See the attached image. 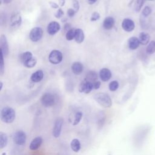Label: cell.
<instances>
[{"label":"cell","mask_w":155,"mask_h":155,"mask_svg":"<svg viewBox=\"0 0 155 155\" xmlns=\"http://www.w3.org/2000/svg\"><path fill=\"white\" fill-rule=\"evenodd\" d=\"M1 120L5 124L12 123L16 117V112L13 108L10 107H5L1 111Z\"/></svg>","instance_id":"cell-1"},{"label":"cell","mask_w":155,"mask_h":155,"mask_svg":"<svg viewBox=\"0 0 155 155\" xmlns=\"http://www.w3.org/2000/svg\"><path fill=\"white\" fill-rule=\"evenodd\" d=\"M8 143V137L6 133L1 131L0 132V149L4 148Z\"/></svg>","instance_id":"cell-24"},{"label":"cell","mask_w":155,"mask_h":155,"mask_svg":"<svg viewBox=\"0 0 155 155\" xmlns=\"http://www.w3.org/2000/svg\"><path fill=\"white\" fill-rule=\"evenodd\" d=\"M114 19L113 17L108 16L103 21V27L105 30H111L114 25Z\"/></svg>","instance_id":"cell-16"},{"label":"cell","mask_w":155,"mask_h":155,"mask_svg":"<svg viewBox=\"0 0 155 155\" xmlns=\"http://www.w3.org/2000/svg\"><path fill=\"white\" fill-rule=\"evenodd\" d=\"M139 40L142 45H147L150 39V36L146 32H141L139 35Z\"/></svg>","instance_id":"cell-20"},{"label":"cell","mask_w":155,"mask_h":155,"mask_svg":"<svg viewBox=\"0 0 155 155\" xmlns=\"http://www.w3.org/2000/svg\"><path fill=\"white\" fill-rule=\"evenodd\" d=\"M33 57V54L30 51H25L24 53H21L19 55V61L24 64L25 62H27L28 60L30 59Z\"/></svg>","instance_id":"cell-23"},{"label":"cell","mask_w":155,"mask_h":155,"mask_svg":"<svg viewBox=\"0 0 155 155\" xmlns=\"http://www.w3.org/2000/svg\"><path fill=\"white\" fill-rule=\"evenodd\" d=\"M65 4V0H59V5L61 7L64 6Z\"/></svg>","instance_id":"cell-41"},{"label":"cell","mask_w":155,"mask_h":155,"mask_svg":"<svg viewBox=\"0 0 155 155\" xmlns=\"http://www.w3.org/2000/svg\"><path fill=\"white\" fill-rule=\"evenodd\" d=\"M22 23V16L19 12L13 13L10 19V25L12 27H18Z\"/></svg>","instance_id":"cell-10"},{"label":"cell","mask_w":155,"mask_h":155,"mask_svg":"<svg viewBox=\"0 0 155 155\" xmlns=\"http://www.w3.org/2000/svg\"><path fill=\"white\" fill-rule=\"evenodd\" d=\"M56 99L54 96L50 93H45L41 97V102L45 107H50L54 105Z\"/></svg>","instance_id":"cell-3"},{"label":"cell","mask_w":155,"mask_h":155,"mask_svg":"<svg viewBox=\"0 0 155 155\" xmlns=\"http://www.w3.org/2000/svg\"><path fill=\"white\" fill-rule=\"evenodd\" d=\"M97 0H87V3L90 5H92L94 4Z\"/></svg>","instance_id":"cell-42"},{"label":"cell","mask_w":155,"mask_h":155,"mask_svg":"<svg viewBox=\"0 0 155 155\" xmlns=\"http://www.w3.org/2000/svg\"><path fill=\"white\" fill-rule=\"evenodd\" d=\"M93 99L101 106L105 108H110L112 105V100L107 93H97L93 96Z\"/></svg>","instance_id":"cell-2"},{"label":"cell","mask_w":155,"mask_h":155,"mask_svg":"<svg viewBox=\"0 0 155 155\" xmlns=\"http://www.w3.org/2000/svg\"><path fill=\"white\" fill-rule=\"evenodd\" d=\"M76 29L71 28L65 33V38L67 41H71L74 39Z\"/></svg>","instance_id":"cell-27"},{"label":"cell","mask_w":155,"mask_h":155,"mask_svg":"<svg viewBox=\"0 0 155 155\" xmlns=\"http://www.w3.org/2000/svg\"><path fill=\"white\" fill-rule=\"evenodd\" d=\"M149 1H153V0H149Z\"/></svg>","instance_id":"cell-46"},{"label":"cell","mask_w":155,"mask_h":155,"mask_svg":"<svg viewBox=\"0 0 155 155\" xmlns=\"http://www.w3.org/2000/svg\"><path fill=\"white\" fill-rule=\"evenodd\" d=\"M122 27L125 31L130 32L134 29L135 24L134 21L131 19L125 18L122 22Z\"/></svg>","instance_id":"cell-12"},{"label":"cell","mask_w":155,"mask_h":155,"mask_svg":"<svg viewBox=\"0 0 155 155\" xmlns=\"http://www.w3.org/2000/svg\"><path fill=\"white\" fill-rule=\"evenodd\" d=\"M36 63H37V59L35 57H33L32 58H31L30 59L25 62L23 65H24V67L30 68L34 67L36 65Z\"/></svg>","instance_id":"cell-25"},{"label":"cell","mask_w":155,"mask_h":155,"mask_svg":"<svg viewBox=\"0 0 155 155\" xmlns=\"http://www.w3.org/2000/svg\"><path fill=\"white\" fill-rule=\"evenodd\" d=\"M151 13V8L149 6H146L144 7V8L142 10V15L144 17H147L149 16Z\"/></svg>","instance_id":"cell-32"},{"label":"cell","mask_w":155,"mask_h":155,"mask_svg":"<svg viewBox=\"0 0 155 155\" xmlns=\"http://www.w3.org/2000/svg\"><path fill=\"white\" fill-rule=\"evenodd\" d=\"M72 72L76 75L80 74L84 70V65L79 62H74L71 67Z\"/></svg>","instance_id":"cell-15"},{"label":"cell","mask_w":155,"mask_h":155,"mask_svg":"<svg viewBox=\"0 0 155 155\" xmlns=\"http://www.w3.org/2000/svg\"><path fill=\"white\" fill-rule=\"evenodd\" d=\"M42 143V138L41 136L36 137L30 142L29 148L32 151L36 150L40 147Z\"/></svg>","instance_id":"cell-14"},{"label":"cell","mask_w":155,"mask_h":155,"mask_svg":"<svg viewBox=\"0 0 155 155\" xmlns=\"http://www.w3.org/2000/svg\"><path fill=\"white\" fill-rule=\"evenodd\" d=\"M119 86V84L117 81H113L109 84L108 88L110 91H115L118 89Z\"/></svg>","instance_id":"cell-29"},{"label":"cell","mask_w":155,"mask_h":155,"mask_svg":"<svg viewBox=\"0 0 155 155\" xmlns=\"http://www.w3.org/2000/svg\"><path fill=\"white\" fill-rule=\"evenodd\" d=\"M85 39V35L83 30L81 28H76L75 32L74 40L78 44H81L84 42Z\"/></svg>","instance_id":"cell-19"},{"label":"cell","mask_w":155,"mask_h":155,"mask_svg":"<svg viewBox=\"0 0 155 155\" xmlns=\"http://www.w3.org/2000/svg\"><path fill=\"white\" fill-rule=\"evenodd\" d=\"M76 12L74 9L73 8H68L67 11V16L70 18H72L74 16V15L76 14Z\"/></svg>","instance_id":"cell-36"},{"label":"cell","mask_w":155,"mask_h":155,"mask_svg":"<svg viewBox=\"0 0 155 155\" xmlns=\"http://www.w3.org/2000/svg\"><path fill=\"white\" fill-rule=\"evenodd\" d=\"M145 0H136L135 2V6L134 8L136 12H139L140 9L142 8Z\"/></svg>","instance_id":"cell-30"},{"label":"cell","mask_w":155,"mask_h":155,"mask_svg":"<svg viewBox=\"0 0 155 155\" xmlns=\"http://www.w3.org/2000/svg\"><path fill=\"white\" fill-rule=\"evenodd\" d=\"M4 55L1 51V58H0V74L2 76L4 73Z\"/></svg>","instance_id":"cell-31"},{"label":"cell","mask_w":155,"mask_h":155,"mask_svg":"<svg viewBox=\"0 0 155 155\" xmlns=\"http://www.w3.org/2000/svg\"><path fill=\"white\" fill-rule=\"evenodd\" d=\"M94 89L93 82H89L85 79L82 81L79 87V91L81 93H84L85 94H88L92 90Z\"/></svg>","instance_id":"cell-8"},{"label":"cell","mask_w":155,"mask_h":155,"mask_svg":"<svg viewBox=\"0 0 155 155\" xmlns=\"http://www.w3.org/2000/svg\"><path fill=\"white\" fill-rule=\"evenodd\" d=\"M2 87H3V83H2V82L1 81V82H0V90H2Z\"/></svg>","instance_id":"cell-44"},{"label":"cell","mask_w":155,"mask_h":155,"mask_svg":"<svg viewBox=\"0 0 155 155\" xmlns=\"http://www.w3.org/2000/svg\"><path fill=\"white\" fill-rule=\"evenodd\" d=\"M73 9L76 12H78L80 8V4L78 0H73Z\"/></svg>","instance_id":"cell-35"},{"label":"cell","mask_w":155,"mask_h":155,"mask_svg":"<svg viewBox=\"0 0 155 155\" xmlns=\"http://www.w3.org/2000/svg\"><path fill=\"white\" fill-rule=\"evenodd\" d=\"M48 4H50V7L53 8H54V9H57V8H59V5L58 4H56V2H53V1H50L48 2Z\"/></svg>","instance_id":"cell-38"},{"label":"cell","mask_w":155,"mask_h":155,"mask_svg":"<svg viewBox=\"0 0 155 155\" xmlns=\"http://www.w3.org/2000/svg\"><path fill=\"white\" fill-rule=\"evenodd\" d=\"M82 115L83 114L81 111H78L76 113V114L74 115V120L73 122V125H76L80 122L81 120L82 119Z\"/></svg>","instance_id":"cell-28"},{"label":"cell","mask_w":155,"mask_h":155,"mask_svg":"<svg viewBox=\"0 0 155 155\" xmlns=\"http://www.w3.org/2000/svg\"><path fill=\"white\" fill-rule=\"evenodd\" d=\"M61 29V25L57 21L50 22L47 27V33L50 35H54Z\"/></svg>","instance_id":"cell-11"},{"label":"cell","mask_w":155,"mask_h":155,"mask_svg":"<svg viewBox=\"0 0 155 155\" xmlns=\"http://www.w3.org/2000/svg\"><path fill=\"white\" fill-rule=\"evenodd\" d=\"M67 18L66 17H62V18L61 19V21L62 22H67Z\"/></svg>","instance_id":"cell-43"},{"label":"cell","mask_w":155,"mask_h":155,"mask_svg":"<svg viewBox=\"0 0 155 155\" xmlns=\"http://www.w3.org/2000/svg\"><path fill=\"white\" fill-rule=\"evenodd\" d=\"M93 87H94V89L97 90L98 88H99V87H101V82L96 81L94 82H93Z\"/></svg>","instance_id":"cell-39"},{"label":"cell","mask_w":155,"mask_h":155,"mask_svg":"<svg viewBox=\"0 0 155 155\" xmlns=\"http://www.w3.org/2000/svg\"><path fill=\"white\" fill-rule=\"evenodd\" d=\"M63 124H64V119L61 117H59L55 120L53 130H52V134L53 137H54L55 138L59 137V136L61 135Z\"/></svg>","instance_id":"cell-4"},{"label":"cell","mask_w":155,"mask_h":155,"mask_svg":"<svg viewBox=\"0 0 155 155\" xmlns=\"http://www.w3.org/2000/svg\"><path fill=\"white\" fill-rule=\"evenodd\" d=\"M2 155H6V153H3L2 154Z\"/></svg>","instance_id":"cell-45"},{"label":"cell","mask_w":155,"mask_h":155,"mask_svg":"<svg viewBox=\"0 0 155 155\" xmlns=\"http://www.w3.org/2000/svg\"><path fill=\"white\" fill-rule=\"evenodd\" d=\"M62 54L58 50H53L48 56V60L53 64H59L62 61Z\"/></svg>","instance_id":"cell-5"},{"label":"cell","mask_w":155,"mask_h":155,"mask_svg":"<svg viewBox=\"0 0 155 155\" xmlns=\"http://www.w3.org/2000/svg\"><path fill=\"white\" fill-rule=\"evenodd\" d=\"M43 36V30L41 27H36L33 28L29 34V38L33 42H38Z\"/></svg>","instance_id":"cell-6"},{"label":"cell","mask_w":155,"mask_h":155,"mask_svg":"<svg viewBox=\"0 0 155 155\" xmlns=\"http://www.w3.org/2000/svg\"><path fill=\"white\" fill-rule=\"evenodd\" d=\"M100 14L97 12H94L92 13L91 17H90V21L91 22H94V21H96L97 20H99L100 19Z\"/></svg>","instance_id":"cell-33"},{"label":"cell","mask_w":155,"mask_h":155,"mask_svg":"<svg viewBox=\"0 0 155 155\" xmlns=\"http://www.w3.org/2000/svg\"><path fill=\"white\" fill-rule=\"evenodd\" d=\"M146 51H147V53L150 54H153L155 52V41H152L148 44V46L147 47Z\"/></svg>","instance_id":"cell-26"},{"label":"cell","mask_w":155,"mask_h":155,"mask_svg":"<svg viewBox=\"0 0 155 155\" xmlns=\"http://www.w3.org/2000/svg\"><path fill=\"white\" fill-rule=\"evenodd\" d=\"M71 28H73L71 27V25L70 23H65L64 25V31L65 32V33L68 31L70 30H71Z\"/></svg>","instance_id":"cell-37"},{"label":"cell","mask_w":155,"mask_h":155,"mask_svg":"<svg viewBox=\"0 0 155 155\" xmlns=\"http://www.w3.org/2000/svg\"><path fill=\"white\" fill-rule=\"evenodd\" d=\"M64 10H63L62 8H58V10L56 11V12L54 13V16H55L56 18L59 19V18H62V16H64Z\"/></svg>","instance_id":"cell-34"},{"label":"cell","mask_w":155,"mask_h":155,"mask_svg":"<svg viewBox=\"0 0 155 155\" xmlns=\"http://www.w3.org/2000/svg\"><path fill=\"white\" fill-rule=\"evenodd\" d=\"M13 0H1V4H10L12 2Z\"/></svg>","instance_id":"cell-40"},{"label":"cell","mask_w":155,"mask_h":155,"mask_svg":"<svg viewBox=\"0 0 155 155\" xmlns=\"http://www.w3.org/2000/svg\"><path fill=\"white\" fill-rule=\"evenodd\" d=\"M85 79L89 82H94L97 80V74L94 71H89L87 73Z\"/></svg>","instance_id":"cell-22"},{"label":"cell","mask_w":155,"mask_h":155,"mask_svg":"<svg viewBox=\"0 0 155 155\" xmlns=\"http://www.w3.org/2000/svg\"><path fill=\"white\" fill-rule=\"evenodd\" d=\"M81 143H80V141L79 140V139H73L71 140V141L70 142V147L74 152H75V153L79 152L81 149Z\"/></svg>","instance_id":"cell-21"},{"label":"cell","mask_w":155,"mask_h":155,"mask_svg":"<svg viewBox=\"0 0 155 155\" xmlns=\"http://www.w3.org/2000/svg\"><path fill=\"white\" fill-rule=\"evenodd\" d=\"M139 44L140 42L139 39L135 36L131 37L128 40V45L131 50L137 49L139 47Z\"/></svg>","instance_id":"cell-17"},{"label":"cell","mask_w":155,"mask_h":155,"mask_svg":"<svg viewBox=\"0 0 155 155\" xmlns=\"http://www.w3.org/2000/svg\"><path fill=\"white\" fill-rule=\"evenodd\" d=\"M111 72L107 68H103L99 71V77L102 81L107 82L111 78Z\"/></svg>","instance_id":"cell-13"},{"label":"cell","mask_w":155,"mask_h":155,"mask_svg":"<svg viewBox=\"0 0 155 155\" xmlns=\"http://www.w3.org/2000/svg\"><path fill=\"white\" fill-rule=\"evenodd\" d=\"M13 142L18 145H22L25 144L26 141V134L22 130L16 131L13 136Z\"/></svg>","instance_id":"cell-7"},{"label":"cell","mask_w":155,"mask_h":155,"mask_svg":"<svg viewBox=\"0 0 155 155\" xmlns=\"http://www.w3.org/2000/svg\"><path fill=\"white\" fill-rule=\"evenodd\" d=\"M44 78V73L41 70H38L32 73L30 77V80L33 82H39Z\"/></svg>","instance_id":"cell-18"},{"label":"cell","mask_w":155,"mask_h":155,"mask_svg":"<svg viewBox=\"0 0 155 155\" xmlns=\"http://www.w3.org/2000/svg\"><path fill=\"white\" fill-rule=\"evenodd\" d=\"M0 46L1 51L4 55V57H7L9 53L8 44L6 36L4 35H1L0 37Z\"/></svg>","instance_id":"cell-9"}]
</instances>
